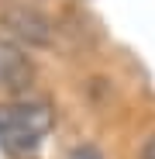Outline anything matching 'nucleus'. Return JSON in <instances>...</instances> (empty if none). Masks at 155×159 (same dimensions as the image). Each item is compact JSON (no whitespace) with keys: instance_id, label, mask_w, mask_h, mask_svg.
Returning a JSON list of instances; mask_svg holds the SVG:
<instances>
[{"instance_id":"obj_1","label":"nucleus","mask_w":155,"mask_h":159,"mask_svg":"<svg viewBox=\"0 0 155 159\" xmlns=\"http://www.w3.org/2000/svg\"><path fill=\"white\" fill-rule=\"evenodd\" d=\"M52 125V107L41 100H11L0 104V149L7 156L28 159L41 149V142L48 139Z\"/></svg>"},{"instance_id":"obj_2","label":"nucleus","mask_w":155,"mask_h":159,"mask_svg":"<svg viewBox=\"0 0 155 159\" xmlns=\"http://www.w3.org/2000/svg\"><path fill=\"white\" fill-rule=\"evenodd\" d=\"M0 21L14 38L28 42V45H52V38H55V21L35 7H11L0 14Z\"/></svg>"},{"instance_id":"obj_3","label":"nucleus","mask_w":155,"mask_h":159,"mask_svg":"<svg viewBox=\"0 0 155 159\" xmlns=\"http://www.w3.org/2000/svg\"><path fill=\"white\" fill-rule=\"evenodd\" d=\"M31 80H35V66L24 56V48L0 35V90L21 93V90L31 87Z\"/></svg>"},{"instance_id":"obj_4","label":"nucleus","mask_w":155,"mask_h":159,"mask_svg":"<svg viewBox=\"0 0 155 159\" xmlns=\"http://www.w3.org/2000/svg\"><path fill=\"white\" fill-rule=\"evenodd\" d=\"M66 159H103V156H100V149H97V145L80 142V145H72V149H69V156H66Z\"/></svg>"},{"instance_id":"obj_5","label":"nucleus","mask_w":155,"mask_h":159,"mask_svg":"<svg viewBox=\"0 0 155 159\" xmlns=\"http://www.w3.org/2000/svg\"><path fill=\"white\" fill-rule=\"evenodd\" d=\"M138 159H155V131L141 142V149H138Z\"/></svg>"}]
</instances>
